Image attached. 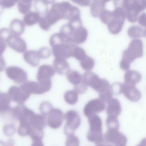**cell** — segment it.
<instances>
[{
	"label": "cell",
	"instance_id": "cell-31",
	"mask_svg": "<svg viewBox=\"0 0 146 146\" xmlns=\"http://www.w3.org/2000/svg\"><path fill=\"white\" fill-rule=\"evenodd\" d=\"M32 126L29 123H20L18 129V133L20 136H27L30 134L32 129Z\"/></svg>",
	"mask_w": 146,
	"mask_h": 146
},
{
	"label": "cell",
	"instance_id": "cell-36",
	"mask_svg": "<svg viewBox=\"0 0 146 146\" xmlns=\"http://www.w3.org/2000/svg\"><path fill=\"white\" fill-rule=\"evenodd\" d=\"M53 109L52 104L48 101L42 102L39 106V110L42 115L45 116L48 115L50 111Z\"/></svg>",
	"mask_w": 146,
	"mask_h": 146
},
{
	"label": "cell",
	"instance_id": "cell-47",
	"mask_svg": "<svg viewBox=\"0 0 146 146\" xmlns=\"http://www.w3.org/2000/svg\"><path fill=\"white\" fill-rule=\"evenodd\" d=\"M96 146H113L111 145H107V144H105V143H103L101 144H99V145H97Z\"/></svg>",
	"mask_w": 146,
	"mask_h": 146
},
{
	"label": "cell",
	"instance_id": "cell-41",
	"mask_svg": "<svg viewBox=\"0 0 146 146\" xmlns=\"http://www.w3.org/2000/svg\"><path fill=\"white\" fill-rule=\"evenodd\" d=\"M122 84L120 83H114L111 86V91L112 94L118 95L121 93Z\"/></svg>",
	"mask_w": 146,
	"mask_h": 146
},
{
	"label": "cell",
	"instance_id": "cell-5",
	"mask_svg": "<svg viewBox=\"0 0 146 146\" xmlns=\"http://www.w3.org/2000/svg\"><path fill=\"white\" fill-rule=\"evenodd\" d=\"M11 114L14 119L19 121L20 123H29L35 113L24 105H19L12 109Z\"/></svg>",
	"mask_w": 146,
	"mask_h": 146
},
{
	"label": "cell",
	"instance_id": "cell-35",
	"mask_svg": "<svg viewBox=\"0 0 146 146\" xmlns=\"http://www.w3.org/2000/svg\"><path fill=\"white\" fill-rule=\"evenodd\" d=\"M40 15L38 13L32 12L27 15L26 22L28 25H33L40 21Z\"/></svg>",
	"mask_w": 146,
	"mask_h": 146
},
{
	"label": "cell",
	"instance_id": "cell-29",
	"mask_svg": "<svg viewBox=\"0 0 146 146\" xmlns=\"http://www.w3.org/2000/svg\"><path fill=\"white\" fill-rule=\"evenodd\" d=\"M49 41L50 46L53 47L55 45L65 43L66 40L62 35L59 33L53 34L50 37Z\"/></svg>",
	"mask_w": 146,
	"mask_h": 146
},
{
	"label": "cell",
	"instance_id": "cell-4",
	"mask_svg": "<svg viewBox=\"0 0 146 146\" xmlns=\"http://www.w3.org/2000/svg\"><path fill=\"white\" fill-rule=\"evenodd\" d=\"M66 123L64 127V132L67 136L74 134L81 123V119L79 113L75 110L68 111L64 115Z\"/></svg>",
	"mask_w": 146,
	"mask_h": 146
},
{
	"label": "cell",
	"instance_id": "cell-27",
	"mask_svg": "<svg viewBox=\"0 0 146 146\" xmlns=\"http://www.w3.org/2000/svg\"><path fill=\"white\" fill-rule=\"evenodd\" d=\"M112 19L124 21L126 19V12L121 7H117L112 12Z\"/></svg>",
	"mask_w": 146,
	"mask_h": 146
},
{
	"label": "cell",
	"instance_id": "cell-16",
	"mask_svg": "<svg viewBox=\"0 0 146 146\" xmlns=\"http://www.w3.org/2000/svg\"><path fill=\"white\" fill-rule=\"evenodd\" d=\"M30 93L25 90L23 91H17L15 89H12L10 91V98L13 101L19 105L23 104L29 98Z\"/></svg>",
	"mask_w": 146,
	"mask_h": 146
},
{
	"label": "cell",
	"instance_id": "cell-43",
	"mask_svg": "<svg viewBox=\"0 0 146 146\" xmlns=\"http://www.w3.org/2000/svg\"><path fill=\"white\" fill-rule=\"evenodd\" d=\"M73 2L79 4L80 6H89L91 3V1H73Z\"/></svg>",
	"mask_w": 146,
	"mask_h": 146
},
{
	"label": "cell",
	"instance_id": "cell-30",
	"mask_svg": "<svg viewBox=\"0 0 146 146\" xmlns=\"http://www.w3.org/2000/svg\"><path fill=\"white\" fill-rule=\"evenodd\" d=\"M106 126L108 129L118 130L120 128V123L117 117L108 116L106 119Z\"/></svg>",
	"mask_w": 146,
	"mask_h": 146
},
{
	"label": "cell",
	"instance_id": "cell-21",
	"mask_svg": "<svg viewBox=\"0 0 146 146\" xmlns=\"http://www.w3.org/2000/svg\"><path fill=\"white\" fill-rule=\"evenodd\" d=\"M66 76L68 81L74 87L77 86L83 82V76L76 70L69 69L66 73Z\"/></svg>",
	"mask_w": 146,
	"mask_h": 146
},
{
	"label": "cell",
	"instance_id": "cell-13",
	"mask_svg": "<svg viewBox=\"0 0 146 146\" xmlns=\"http://www.w3.org/2000/svg\"><path fill=\"white\" fill-rule=\"evenodd\" d=\"M88 37L87 30L82 26L76 28L72 38V42L75 45L83 43Z\"/></svg>",
	"mask_w": 146,
	"mask_h": 146
},
{
	"label": "cell",
	"instance_id": "cell-44",
	"mask_svg": "<svg viewBox=\"0 0 146 146\" xmlns=\"http://www.w3.org/2000/svg\"><path fill=\"white\" fill-rule=\"evenodd\" d=\"M32 144L31 146H44L42 140H36L33 141Z\"/></svg>",
	"mask_w": 146,
	"mask_h": 146
},
{
	"label": "cell",
	"instance_id": "cell-28",
	"mask_svg": "<svg viewBox=\"0 0 146 146\" xmlns=\"http://www.w3.org/2000/svg\"><path fill=\"white\" fill-rule=\"evenodd\" d=\"M81 67L84 70L90 71L93 69L95 64L94 60L90 57L87 56L84 59L81 61Z\"/></svg>",
	"mask_w": 146,
	"mask_h": 146
},
{
	"label": "cell",
	"instance_id": "cell-24",
	"mask_svg": "<svg viewBox=\"0 0 146 146\" xmlns=\"http://www.w3.org/2000/svg\"><path fill=\"white\" fill-rule=\"evenodd\" d=\"M10 99L6 95L0 96V112L4 114L11 112L12 109L10 106Z\"/></svg>",
	"mask_w": 146,
	"mask_h": 146
},
{
	"label": "cell",
	"instance_id": "cell-22",
	"mask_svg": "<svg viewBox=\"0 0 146 146\" xmlns=\"http://www.w3.org/2000/svg\"><path fill=\"white\" fill-rule=\"evenodd\" d=\"M124 21L112 19L108 24V29L111 33L117 34L121 31Z\"/></svg>",
	"mask_w": 146,
	"mask_h": 146
},
{
	"label": "cell",
	"instance_id": "cell-23",
	"mask_svg": "<svg viewBox=\"0 0 146 146\" xmlns=\"http://www.w3.org/2000/svg\"><path fill=\"white\" fill-rule=\"evenodd\" d=\"M75 29V27L72 24L68 23L62 26L60 33L64 37L66 41L67 39L72 38Z\"/></svg>",
	"mask_w": 146,
	"mask_h": 146
},
{
	"label": "cell",
	"instance_id": "cell-3",
	"mask_svg": "<svg viewBox=\"0 0 146 146\" xmlns=\"http://www.w3.org/2000/svg\"><path fill=\"white\" fill-rule=\"evenodd\" d=\"M83 82L87 86H90L94 90L102 94L111 91V86L108 81L101 79L94 73L90 71L86 72L82 75Z\"/></svg>",
	"mask_w": 146,
	"mask_h": 146
},
{
	"label": "cell",
	"instance_id": "cell-10",
	"mask_svg": "<svg viewBox=\"0 0 146 146\" xmlns=\"http://www.w3.org/2000/svg\"><path fill=\"white\" fill-rule=\"evenodd\" d=\"M47 116V124L50 127L53 129H57L60 127L64 118V115L61 110L53 108Z\"/></svg>",
	"mask_w": 146,
	"mask_h": 146
},
{
	"label": "cell",
	"instance_id": "cell-37",
	"mask_svg": "<svg viewBox=\"0 0 146 146\" xmlns=\"http://www.w3.org/2000/svg\"><path fill=\"white\" fill-rule=\"evenodd\" d=\"M80 141L79 138L74 134L67 136L66 142V146H80Z\"/></svg>",
	"mask_w": 146,
	"mask_h": 146
},
{
	"label": "cell",
	"instance_id": "cell-6",
	"mask_svg": "<svg viewBox=\"0 0 146 146\" xmlns=\"http://www.w3.org/2000/svg\"><path fill=\"white\" fill-rule=\"evenodd\" d=\"M61 19L62 18L60 12L52 6L45 15L40 19L39 25L43 30L47 31L54 24Z\"/></svg>",
	"mask_w": 146,
	"mask_h": 146
},
{
	"label": "cell",
	"instance_id": "cell-15",
	"mask_svg": "<svg viewBox=\"0 0 146 146\" xmlns=\"http://www.w3.org/2000/svg\"><path fill=\"white\" fill-rule=\"evenodd\" d=\"M55 73L54 69L52 66L47 64L42 65L38 69V80L51 79L54 75Z\"/></svg>",
	"mask_w": 146,
	"mask_h": 146
},
{
	"label": "cell",
	"instance_id": "cell-34",
	"mask_svg": "<svg viewBox=\"0 0 146 146\" xmlns=\"http://www.w3.org/2000/svg\"><path fill=\"white\" fill-rule=\"evenodd\" d=\"M87 56L85 50L81 47L76 46L73 51V56L78 61H82Z\"/></svg>",
	"mask_w": 146,
	"mask_h": 146
},
{
	"label": "cell",
	"instance_id": "cell-19",
	"mask_svg": "<svg viewBox=\"0 0 146 146\" xmlns=\"http://www.w3.org/2000/svg\"><path fill=\"white\" fill-rule=\"evenodd\" d=\"M107 1L95 0L93 1L90 6V13L94 17L98 18L104 9H105Z\"/></svg>",
	"mask_w": 146,
	"mask_h": 146
},
{
	"label": "cell",
	"instance_id": "cell-14",
	"mask_svg": "<svg viewBox=\"0 0 146 146\" xmlns=\"http://www.w3.org/2000/svg\"><path fill=\"white\" fill-rule=\"evenodd\" d=\"M121 106L118 99L112 98L108 103L106 113L108 116L117 117L121 114Z\"/></svg>",
	"mask_w": 146,
	"mask_h": 146
},
{
	"label": "cell",
	"instance_id": "cell-12",
	"mask_svg": "<svg viewBox=\"0 0 146 146\" xmlns=\"http://www.w3.org/2000/svg\"><path fill=\"white\" fill-rule=\"evenodd\" d=\"M121 93L131 102H138L141 98V92L135 85L122 84Z\"/></svg>",
	"mask_w": 146,
	"mask_h": 146
},
{
	"label": "cell",
	"instance_id": "cell-20",
	"mask_svg": "<svg viewBox=\"0 0 146 146\" xmlns=\"http://www.w3.org/2000/svg\"><path fill=\"white\" fill-rule=\"evenodd\" d=\"M47 123L46 116L42 114H35L31 121V125L33 127L43 130L47 126Z\"/></svg>",
	"mask_w": 146,
	"mask_h": 146
},
{
	"label": "cell",
	"instance_id": "cell-45",
	"mask_svg": "<svg viewBox=\"0 0 146 146\" xmlns=\"http://www.w3.org/2000/svg\"><path fill=\"white\" fill-rule=\"evenodd\" d=\"M14 141L13 139H10L7 141L5 146H14Z\"/></svg>",
	"mask_w": 146,
	"mask_h": 146
},
{
	"label": "cell",
	"instance_id": "cell-26",
	"mask_svg": "<svg viewBox=\"0 0 146 146\" xmlns=\"http://www.w3.org/2000/svg\"><path fill=\"white\" fill-rule=\"evenodd\" d=\"M128 34L132 38H138L144 36V30L139 26L130 27L128 30Z\"/></svg>",
	"mask_w": 146,
	"mask_h": 146
},
{
	"label": "cell",
	"instance_id": "cell-1",
	"mask_svg": "<svg viewBox=\"0 0 146 146\" xmlns=\"http://www.w3.org/2000/svg\"><path fill=\"white\" fill-rule=\"evenodd\" d=\"M143 44L140 39L132 40L128 48L123 53L122 59L120 63V67L124 71H128L130 64L136 58L141 57L143 55Z\"/></svg>",
	"mask_w": 146,
	"mask_h": 146
},
{
	"label": "cell",
	"instance_id": "cell-18",
	"mask_svg": "<svg viewBox=\"0 0 146 146\" xmlns=\"http://www.w3.org/2000/svg\"><path fill=\"white\" fill-rule=\"evenodd\" d=\"M53 66L56 72L60 75L66 73L70 69L69 63L65 59L55 58L53 63Z\"/></svg>",
	"mask_w": 146,
	"mask_h": 146
},
{
	"label": "cell",
	"instance_id": "cell-38",
	"mask_svg": "<svg viewBox=\"0 0 146 146\" xmlns=\"http://www.w3.org/2000/svg\"><path fill=\"white\" fill-rule=\"evenodd\" d=\"M4 134L7 136L10 137L14 135L16 132V128L13 124H7L3 128Z\"/></svg>",
	"mask_w": 146,
	"mask_h": 146
},
{
	"label": "cell",
	"instance_id": "cell-25",
	"mask_svg": "<svg viewBox=\"0 0 146 146\" xmlns=\"http://www.w3.org/2000/svg\"><path fill=\"white\" fill-rule=\"evenodd\" d=\"M79 93L75 90L68 91L64 94V99L68 104L74 105L77 103L79 99Z\"/></svg>",
	"mask_w": 146,
	"mask_h": 146
},
{
	"label": "cell",
	"instance_id": "cell-9",
	"mask_svg": "<svg viewBox=\"0 0 146 146\" xmlns=\"http://www.w3.org/2000/svg\"><path fill=\"white\" fill-rule=\"evenodd\" d=\"M105 108V103L100 99H95L90 100L86 104L83 109V113L86 117H89L102 112Z\"/></svg>",
	"mask_w": 146,
	"mask_h": 146
},
{
	"label": "cell",
	"instance_id": "cell-48",
	"mask_svg": "<svg viewBox=\"0 0 146 146\" xmlns=\"http://www.w3.org/2000/svg\"><path fill=\"white\" fill-rule=\"evenodd\" d=\"M6 146V143L4 141H2L0 140V146Z\"/></svg>",
	"mask_w": 146,
	"mask_h": 146
},
{
	"label": "cell",
	"instance_id": "cell-32",
	"mask_svg": "<svg viewBox=\"0 0 146 146\" xmlns=\"http://www.w3.org/2000/svg\"><path fill=\"white\" fill-rule=\"evenodd\" d=\"M27 61L33 66H36L39 62V58L38 53L35 51H31L27 53Z\"/></svg>",
	"mask_w": 146,
	"mask_h": 146
},
{
	"label": "cell",
	"instance_id": "cell-39",
	"mask_svg": "<svg viewBox=\"0 0 146 146\" xmlns=\"http://www.w3.org/2000/svg\"><path fill=\"white\" fill-rule=\"evenodd\" d=\"M50 1H38V10L39 13L45 15L47 12L48 11V4L49 2Z\"/></svg>",
	"mask_w": 146,
	"mask_h": 146
},
{
	"label": "cell",
	"instance_id": "cell-17",
	"mask_svg": "<svg viewBox=\"0 0 146 146\" xmlns=\"http://www.w3.org/2000/svg\"><path fill=\"white\" fill-rule=\"evenodd\" d=\"M142 76L137 71L128 70L124 75V83L135 86L141 80Z\"/></svg>",
	"mask_w": 146,
	"mask_h": 146
},
{
	"label": "cell",
	"instance_id": "cell-8",
	"mask_svg": "<svg viewBox=\"0 0 146 146\" xmlns=\"http://www.w3.org/2000/svg\"><path fill=\"white\" fill-rule=\"evenodd\" d=\"M106 142L115 146H126L127 139L122 133L116 129H108L104 136Z\"/></svg>",
	"mask_w": 146,
	"mask_h": 146
},
{
	"label": "cell",
	"instance_id": "cell-7",
	"mask_svg": "<svg viewBox=\"0 0 146 146\" xmlns=\"http://www.w3.org/2000/svg\"><path fill=\"white\" fill-rule=\"evenodd\" d=\"M76 45L65 43L52 47V52L56 58L65 59L73 56V52Z\"/></svg>",
	"mask_w": 146,
	"mask_h": 146
},
{
	"label": "cell",
	"instance_id": "cell-40",
	"mask_svg": "<svg viewBox=\"0 0 146 146\" xmlns=\"http://www.w3.org/2000/svg\"><path fill=\"white\" fill-rule=\"evenodd\" d=\"M39 58L46 59L50 57L51 55L50 50L48 47H44L41 48L38 52Z\"/></svg>",
	"mask_w": 146,
	"mask_h": 146
},
{
	"label": "cell",
	"instance_id": "cell-2",
	"mask_svg": "<svg viewBox=\"0 0 146 146\" xmlns=\"http://www.w3.org/2000/svg\"><path fill=\"white\" fill-rule=\"evenodd\" d=\"M90 129L87 133L88 140L96 145L104 143V139L102 132V121L97 115L88 117Z\"/></svg>",
	"mask_w": 146,
	"mask_h": 146
},
{
	"label": "cell",
	"instance_id": "cell-33",
	"mask_svg": "<svg viewBox=\"0 0 146 146\" xmlns=\"http://www.w3.org/2000/svg\"><path fill=\"white\" fill-rule=\"evenodd\" d=\"M99 17H100L103 23L108 25V23L112 19V12L105 9L101 12Z\"/></svg>",
	"mask_w": 146,
	"mask_h": 146
},
{
	"label": "cell",
	"instance_id": "cell-11",
	"mask_svg": "<svg viewBox=\"0 0 146 146\" xmlns=\"http://www.w3.org/2000/svg\"><path fill=\"white\" fill-rule=\"evenodd\" d=\"M121 7L126 12H135L139 14L146 8V1L125 0L122 1Z\"/></svg>",
	"mask_w": 146,
	"mask_h": 146
},
{
	"label": "cell",
	"instance_id": "cell-42",
	"mask_svg": "<svg viewBox=\"0 0 146 146\" xmlns=\"http://www.w3.org/2000/svg\"><path fill=\"white\" fill-rule=\"evenodd\" d=\"M139 23L141 25L146 27V13L141 14L138 19Z\"/></svg>",
	"mask_w": 146,
	"mask_h": 146
},
{
	"label": "cell",
	"instance_id": "cell-46",
	"mask_svg": "<svg viewBox=\"0 0 146 146\" xmlns=\"http://www.w3.org/2000/svg\"><path fill=\"white\" fill-rule=\"evenodd\" d=\"M136 146H146V138L143 139L140 144Z\"/></svg>",
	"mask_w": 146,
	"mask_h": 146
},
{
	"label": "cell",
	"instance_id": "cell-49",
	"mask_svg": "<svg viewBox=\"0 0 146 146\" xmlns=\"http://www.w3.org/2000/svg\"><path fill=\"white\" fill-rule=\"evenodd\" d=\"M144 36L146 37V27L145 30H144Z\"/></svg>",
	"mask_w": 146,
	"mask_h": 146
}]
</instances>
